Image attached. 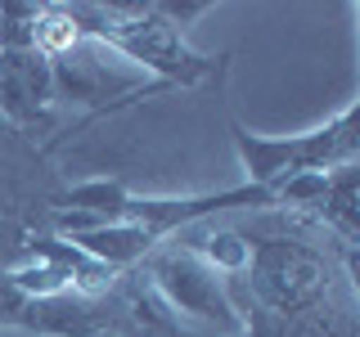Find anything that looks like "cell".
<instances>
[{
  "instance_id": "7c38bea8",
  "label": "cell",
  "mask_w": 360,
  "mask_h": 337,
  "mask_svg": "<svg viewBox=\"0 0 360 337\" xmlns=\"http://www.w3.org/2000/svg\"><path fill=\"white\" fill-rule=\"evenodd\" d=\"M324 189H329V176L324 171H297L288 180H279L275 189H270V198H275V207H302V211H315L324 198Z\"/></svg>"
},
{
  "instance_id": "5bb4252c",
  "label": "cell",
  "mask_w": 360,
  "mask_h": 337,
  "mask_svg": "<svg viewBox=\"0 0 360 337\" xmlns=\"http://www.w3.org/2000/svg\"><path fill=\"white\" fill-rule=\"evenodd\" d=\"M77 337H127V333H122V329H117V324H108V319H99V324H90V329H86V333H77Z\"/></svg>"
},
{
  "instance_id": "5b68a950",
  "label": "cell",
  "mask_w": 360,
  "mask_h": 337,
  "mask_svg": "<svg viewBox=\"0 0 360 337\" xmlns=\"http://www.w3.org/2000/svg\"><path fill=\"white\" fill-rule=\"evenodd\" d=\"M266 211L275 207L270 189H257V185H239V189H221V194H189V198H135L127 202L122 220L140 225L149 239H167V234H180V230H194L198 220L217 216V211Z\"/></svg>"
},
{
  "instance_id": "8992f818",
  "label": "cell",
  "mask_w": 360,
  "mask_h": 337,
  "mask_svg": "<svg viewBox=\"0 0 360 337\" xmlns=\"http://www.w3.org/2000/svg\"><path fill=\"white\" fill-rule=\"evenodd\" d=\"M54 95V67L41 50H0V108L9 117H37Z\"/></svg>"
},
{
  "instance_id": "ba28073f",
  "label": "cell",
  "mask_w": 360,
  "mask_h": 337,
  "mask_svg": "<svg viewBox=\"0 0 360 337\" xmlns=\"http://www.w3.org/2000/svg\"><path fill=\"white\" fill-rule=\"evenodd\" d=\"M356 166H338V171H329V189H324V198H320V216L324 225L342 239L347 247L356 243Z\"/></svg>"
},
{
  "instance_id": "30bf717a",
  "label": "cell",
  "mask_w": 360,
  "mask_h": 337,
  "mask_svg": "<svg viewBox=\"0 0 360 337\" xmlns=\"http://www.w3.org/2000/svg\"><path fill=\"white\" fill-rule=\"evenodd\" d=\"M189 252L202 256L217 275H243V265H248V243L239 230H212L198 243H189Z\"/></svg>"
},
{
  "instance_id": "4fadbf2b",
  "label": "cell",
  "mask_w": 360,
  "mask_h": 337,
  "mask_svg": "<svg viewBox=\"0 0 360 337\" xmlns=\"http://www.w3.org/2000/svg\"><path fill=\"white\" fill-rule=\"evenodd\" d=\"M22 310H27V297L14 288V279H9V270H0V324H18Z\"/></svg>"
},
{
  "instance_id": "277c9868",
  "label": "cell",
  "mask_w": 360,
  "mask_h": 337,
  "mask_svg": "<svg viewBox=\"0 0 360 337\" xmlns=\"http://www.w3.org/2000/svg\"><path fill=\"white\" fill-rule=\"evenodd\" d=\"M149 284L172 310L189 315L198 324H212L221 333H248V324L239 319V310L230 306L225 279L212 270L202 256H194L189 247H167V252H149Z\"/></svg>"
},
{
  "instance_id": "3957f363",
  "label": "cell",
  "mask_w": 360,
  "mask_h": 337,
  "mask_svg": "<svg viewBox=\"0 0 360 337\" xmlns=\"http://www.w3.org/2000/svg\"><path fill=\"white\" fill-rule=\"evenodd\" d=\"M248 288L262 301L270 315L288 319L297 310H311L320 301H329V284L333 270L302 239H284V234H270V239H248Z\"/></svg>"
},
{
  "instance_id": "9c48e42d",
  "label": "cell",
  "mask_w": 360,
  "mask_h": 337,
  "mask_svg": "<svg viewBox=\"0 0 360 337\" xmlns=\"http://www.w3.org/2000/svg\"><path fill=\"white\" fill-rule=\"evenodd\" d=\"M131 202V189L122 185V180H82V185H72L63 194V207L72 211H86V216H99V220H122V211H127Z\"/></svg>"
},
{
  "instance_id": "52a82bcc",
  "label": "cell",
  "mask_w": 360,
  "mask_h": 337,
  "mask_svg": "<svg viewBox=\"0 0 360 337\" xmlns=\"http://www.w3.org/2000/svg\"><path fill=\"white\" fill-rule=\"evenodd\" d=\"M68 243H72L77 252H86L90 261L108 265V270H127L135 261H144V256L158 247V239H149V234H144L140 225H131V220H112V225H99V230L72 234Z\"/></svg>"
},
{
  "instance_id": "8fae6325",
  "label": "cell",
  "mask_w": 360,
  "mask_h": 337,
  "mask_svg": "<svg viewBox=\"0 0 360 337\" xmlns=\"http://www.w3.org/2000/svg\"><path fill=\"white\" fill-rule=\"evenodd\" d=\"M9 279H14V288L27 301H45V297H63V292H72V275L59 270V265H50V261H37V256H32L27 265L9 270Z\"/></svg>"
},
{
  "instance_id": "6da1fadb",
  "label": "cell",
  "mask_w": 360,
  "mask_h": 337,
  "mask_svg": "<svg viewBox=\"0 0 360 337\" xmlns=\"http://www.w3.org/2000/svg\"><path fill=\"white\" fill-rule=\"evenodd\" d=\"M77 32L90 41H108L127 59L144 63L149 72H162L172 86H198L217 72L221 59L189 50L176 27H167L153 14V5H59Z\"/></svg>"
},
{
  "instance_id": "7a4b0ae2",
  "label": "cell",
  "mask_w": 360,
  "mask_h": 337,
  "mask_svg": "<svg viewBox=\"0 0 360 337\" xmlns=\"http://www.w3.org/2000/svg\"><path fill=\"white\" fill-rule=\"evenodd\" d=\"M230 140L239 153L248 185L275 189L279 180L297 171H338V166H356L360 157V135H356V108H342L329 126L288 135V140H270V135H252L243 121H230Z\"/></svg>"
}]
</instances>
